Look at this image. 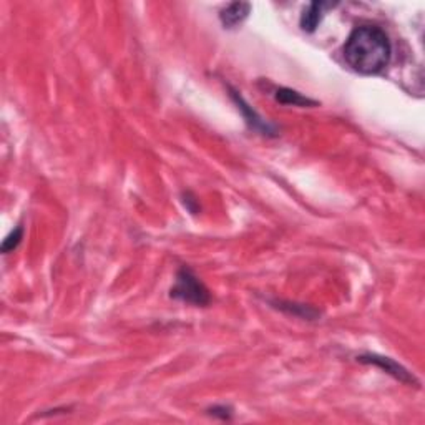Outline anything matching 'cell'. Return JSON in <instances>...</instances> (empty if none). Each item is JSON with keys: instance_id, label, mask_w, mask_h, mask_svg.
<instances>
[{"instance_id": "cell-1", "label": "cell", "mask_w": 425, "mask_h": 425, "mask_svg": "<svg viewBox=\"0 0 425 425\" xmlns=\"http://www.w3.org/2000/svg\"><path fill=\"white\" fill-rule=\"evenodd\" d=\"M392 45L382 28L374 26L357 27L344 45V59L354 72L361 75H377L391 62Z\"/></svg>"}, {"instance_id": "cell-2", "label": "cell", "mask_w": 425, "mask_h": 425, "mask_svg": "<svg viewBox=\"0 0 425 425\" xmlns=\"http://www.w3.org/2000/svg\"><path fill=\"white\" fill-rule=\"evenodd\" d=\"M171 297L193 306H208L211 302L210 291L190 268L178 271L177 283L171 288Z\"/></svg>"}, {"instance_id": "cell-3", "label": "cell", "mask_w": 425, "mask_h": 425, "mask_svg": "<svg viewBox=\"0 0 425 425\" xmlns=\"http://www.w3.org/2000/svg\"><path fill=\"white\" fill-rule=\"evenodd\" d=\"M357 361L362 364H372V366L381 367L382 370H386L387 374L392 375V377L397 379L399 382L408 384V386H411V384H417L414 375H412L411 372H408L407 369H404L400 364L392 361V359L389 357H381V355L367 354V355H361V357H357Z\"/></svg>"}, {"instance_id": "cell-4", "label": "cell", "mask_w": 425, "mask_h": 425, "mask_svg": "<svg viewBox=\"0 0 425 425\" xmlns=\"http://www.w3.org/2000/svg\"><path fill=\"white\" fill-rule=\"evenodd\" d=\"M249 12H251V3L235 2L221 10L219 20H221L224 28H236L248 19Z\"/></svg>"}, {"instance_id": "cell-5", "label": "cell", "mask_w": 425, "mask_h": 425, "mask_svg": "<svg viewBox=\"0 0 425 425\" xmlns=\"http://www.w3.org/2000/svg\"><path fill=\"white\" fill-rule=\"evenodd\" d=\"M333 3H326V2H313L309 3V7L302 12L301 15V28L304 32H314L317 28L319 23H321L322 17H324L326 9H330Z\"/></svg>"}, {"instance_id": "cell-6", "label": "cell", "mask_w": 425, "mask_h": 425, "mask_svg": "<svg viewBox=\"0 0 425 425\" xmlns=\"http://www.w3.org/2000/svg\"><path fill=\"white\" fill-rule=\"evenodd\" d=\"M233 98H235V101L238 103V108L244 113V117H246V121L253 130H256V132H261L263 135L275 133L273 126H269L268 123H266L263 118L257 117V113L255 112V110H251V108H249V105L244 103L243 97L238 95V92H233Z\"/></svg>"}, {"instance_id": "cell-7", "label": "cell", "mask_w": 425, "mask_h": 425, "mask_svg": "<svg viewBox=\"0 0 425 425\" xmlns=\"http://www.w3.org/2000/svg\"><path fill=\"white\" fill-rule=\"evenodd\" d=\"M276 100L283 105H294V106H314L317 101L310 100V98L301 95L296 90L291 88H279L276 92Z\"/></svg>"}, {"instance_id": "cell-8", "label": "cell", "mask_w": 425, "mask_h": 425, "mask_svg": "<svg viewBox=\"0 0 425 425\" xmlns=\"http://www.w3.org/2000/svg\"><path fill=\"white\" fill-rule=\"evenodd\" d=\"M22 236H23V228L22 226H17L14 231L10 233L9 236H7L6 239H3L2 243V253H10L14 251V249H17V246L20 244V241H22Z\"/></svg>"}]
</instances>
